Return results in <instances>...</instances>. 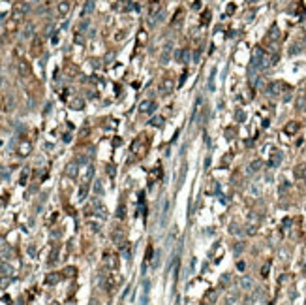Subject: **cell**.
Listing matches in <instances>:
<instances>
[{"instance_id":"7","label":"cell","mask_w":306,"mask_h":305,"mask_svg":"<svg viewBox=\"0 0 306 305\" xmlns=\"http://www.w3.org/2000/svg\"><path fill=\"white\" fill-rule=\"evenodd\" d=\"M77 172H79L77 162H71V164L66 166V175H68V177H75V175H77Z\"/></svg>"},{"instance_id":"33","label":"cell","mask_w":306,"mask_h":305,"mask_svg":"<svg viewBox=\"0 0 306 305\" xmlns=\"http://www.w3.org/2000/svg\"><path fill=\"white\" fill-rule=\"evenodd\" d=\"M0 106H2V100H0Z\"/></svg>"},{"instance_id":"18","label":"cell","mask_w":306,"mask_h":305,"mask_svg":"<svg viewBox=\"0 0 306 305\" xmlns=\"http://www.w3.org/2000/svg\"><path fill=\"white\" fill-rule=\"evenodd\" d=\"M269 38H271V40H278V38H280V32H278L276 26H272V28H271V34H269Z\"/></svg>"},{"instance_id":"13","label":"cell","mask_w":306,"mask_h":305,"mask_svg":"<svg viewBox=\"0 0 306 305\" xmlns=\"http://www.w3.org/2000/svg\"><path fill=\"white\" fill-rule=\"evenodd\" d=\"M280 160H282V155H280V152H274V155H272V158L269 160V166H271V168H274V166H278V164H280Z\"/></svg>"},{"instance_id":"22","label":"cell","mask_w":306,"mask_h":305,"mask_svg":"<svg viewBox=\"0 0 306 305\" xmlns=\"http://www.w3.org/2000/svg\"><path fill=\"white\" fill-rule=\"evenodd\" d=\"M259 166H261V162H259V160L252 162V164H250V172H257V170H259Z\"/></svg>"},{"instance_id":"19","label":"cell","mask_w":306,"mask_h":305,"mask_svg":"<svg viewBox=\"0 0 306 305\" xmlns=\"http://www.w3.org/2000/svg\"><path fill=\"white\" fill-rule=\"evenodd\" d=\"M240 284H242V288H250V286H252V279H250V277H242Z\"/></svg>"},{"instance_id":"11","label":"cell","mask_w":306,"mask_h":305,"mask_svg":"<svg viewBox=\"0 0 306 305\" xmlns=\"http://www.w3.org/2000/svg\"><path fill=\"white\" fill-rule=\"evenodd\" d=\"M68 11H70V2H66V0H64V2L58 4V13H60V15H66Z\"/></svg>"},{"instance_id":"21","label":"cell","mask_w":306,"mask_h":305,"mask_svg":"<svg viewBox=\"0 0 306 305\" xmlns=\"http://www.w3.org/2000/svg\"><path fill=\"white\" fill-rule=\"evenodd\" d=\"M201 23H203V25H209V23H210V11H205V13H203V19H201Z\"/></svg>"},{"instance_id":"1","label":"cell","mask_w":306,"mask_h":305,"mask_svg":"<svg viewBox=\"0 0 306 305\" xmlns=\"http://www.w3.org/2000/svg\"><path fill=\"white\" fill-rule=\"evenodd\" d=\"M265 66V53H263V49L261 47H255V51H254V59H252V68H263Z\"/></svg>"},{"instance_id":"5","label":"cell","mask_w":306,"mask_h":305,"mask_svg":"<svg viewBox=\"0 0 306 305\" xmlns=\"http://www.w3.org/2000/svg\"><path fill=\"white\" fill-rule=\"evenodd\" d=\"M26 11H28V4H17L13 8V19H21Z\"/></svg>"},{"instance_id":"4","label":"cell","mask_w":306,"mask_h":305,"mask_svg":"<svg viewBox=\"0 0 306 305\" xmlns=\"http://www.w3.org/2000/svg\"><path fill=\"white\" fill-rule=\"evenodd\" d=\"M175 60L177 62H188L190 60V51L188 49H178V51H175Z\"/></svg>"},{"instance_id":"31","label":"cell","mask_w":306,"mask_h":305,"mask_svg":"<svg viewBox=\"0 0 306 305\" xmlns=\"http://www.w3.org/2000/svg\"><path fill=\"white\" fill-rule=\"evenodd\" d=\"M289 53H291V55H295V53H299V47H297V45H295V47H293V49H291V51H289Z\"/></svg>"},{"instance_id":"8","label":"cell","mask_w":306,"mask_h":305,"mask_svg":"<svg viewBox=\"0 0 306 305\" xmlns=\"http://www.w3.org/2000/svg\"><path fill=\"white\" fill-rule=\"evenodd\" d=\"M92 11H94V0H87V4H85V8H83V17L90 15Z\"/></svg>"},{"instance_id":"17","label":"cell","mask_w":306,"mask_h":305,"mask_svg":"<svg viewBox=\"0 0 306 305\" xmlns=\"http://www.w3.org/2000/svg\"><path fill=\"white\" fill-rule=\"evenodd\" d=\"M299 130V124L297 123H289V124H286V132L287 134H293V132H297Z\"/></svg>"},{"instance_id":"25","label":"cell","mask_w":306,"mask_h":305,"mask_svg":"<svg viewBox=\"0 0 306 305\" xmlns=\"http://www.w3.org/2000/svg\"><path fill=\"white\" fill-rule=\"evenodd\" d=\"M15 26H17V25H15V21H11V23H8V25H6V28H8V30H15Z\"/></svg>"},{"instance_id":"14","label":"cell","mask_w":306,"mask_h":305,"mask_svg":"<svg viewBox=\"0 0 306 305\" xmlns=\"http://www.w3.org/2000/svg\"><path fill=\"white\" fill-rule=\"evenodd\" d=\"M280 89H282V83H271L269 85V92L271 94H280Z\"/></svg>"},{"instance_id":"10","label":"cell","mask_w":306,"mask_h":305,"mask_svg":"<svg viewBox=\"0 0 306 305\" xmlns=\"http://www.w3.org/2000/svg\"><path fill=\"white\" fill-rule=\"evenodd\" d=\"M30 149H32V147H30V143H28V141H23V143L19 145V155L26 156V155L30 152Z\"/></svg>"},{"instance_id":"24","label":"cell","mask_w":306,"mask_h":305,"mask_svg":"<svg viewBox=\"0 0 306 305\" xmlns=\"http://www.w3.org/2000/svg\"><path fill=\"white\" fill-rule=\"evenodd\" d=\"M207 299H209V301H214V299H216V292H214V290H210V292L207 294Z\"/></svg>"},{"instance_id":"12","label":"cell","mask_w":306,"mask_h":305,"mask_svg":"<svg viewBox=\"0 0 306 305\" xmlns=\"http://www.w3.org/2000/svg\"><path fill=\"white\" fill-rule=\"evenodd\" d=\"M201 98H197V102H195V106H193V111H192V117H190V121L193 123V121H195V117H197V113H199V107H201Z\"/></svg>"},{"instance_id":"30","label":"cell","mask_w":306,"mask_h":305,"mask_svg":"<svg viewBox=\"0 0 306 305\" xmlns=\"http://www.w3.org/2000/svg\"><path fill=\"white\" fill-rule=\"evenodd\" d=\"M237 119L242 121V119H244V113H242V111H238V113H237Z\"/></svg>"},{"instance_id":"20","label":"cell","mask_w":306,"mask_h":305,"mask_svg":"<svg viewBox=\"0 0 306 305\" xmlns=\"http://www.w3.org/2000/svg\"><path fill=\"white\" fill-rule=\"evenodd\" d=\"M150 123H152V126H161V124H164V119L161 117H154Z\"/></svg>"},{"instance_id":"6","label":"cell","mask_w":306,"mask_h":305,"mask_svg":"<svg viewBox=\"0 0 306 305\" xmlns=\"http://www.w3.org/2000/svg\"><path fill=\"white\" fill-rule=\"evenodd\" d=\"M171 47H173V45H171L169 42L164 45V51H161V55H160V60L164 62V64H167V62H169V57H171Z\"/></svg>"},{"instance_id":"3","label":"cell","mask_w":306,"mask_h":305,"mask_svg":"<svg viewBox=\"0 0 306 305\" xmlns=\"http://www.w3.org/2000/svg\"><path fill=\"white\" fill-rule=\"evenodd\" d=\"M139 111H141V113H154L156 111V104L150 102V100H143L141 106H139Z\"/></svg>"},{"instance_id":"26","label":"cell","mask_w":306,"mask_h":305,"mask_svg":"<svg viewBox=\"0 0 306 305\" xmlns=\"http://www.w3.org/2000/svg\"><path fill=\"white\" fill-rule=\"evenodd\" d=\"M56 281H58L56 275H49V277H47V282H56Z\"/></svg>"},{"instance_id":"15","label":"cell","mask_w":306,"mask_h":305,"mask_svg":"<svg viewBox=\"0 0 306 305\" xmlns=\"http://www.w3.org/2000/svg\"><path fill=\"white\" fill-rule=\"evenodd\" d=\"M94 175V168L92 166H87V172H85V183H88Z\"/></svg>"},{"instance_id":"32","label":"cell","mask_w":306,"mask_h":305,"mask_svg":"<svg viewBox=\"0 0 306 305\" xmlns=\"http://www.w3.org/2000/svg\"><path fill=\"white\" fill-rule=\"evenodd\" d=\"M248 2H255V0H248Z\"/></svg>"},{"instance_id":"9","label":"cell","mask_w":306,"mask_h":305,"mask_svg":"<svg viewBox=\"0 0 306 305\" xmlns=\"http://www.w3.org/2000/svg\"><path fill=\"white\" fill-rule=\"evenodd\" d=\"M19 74L21 75H28L30 74V66H28V62H26V60H21L19 62Z\"/></svg>"},{"instance_id":"23","label":"cell","mask_w":306,"mask_h":305,"mask_svg":"<svg viewBox=\"0 0 306 305\" xmlns=\"http://www.w3.org/2000/svg\"><path fill=\"white\" fill-rule=\"evenodd\" d=\"M25 38H30V36H32V25H26V28H25Z\"/></svg>"},{"instance_id":"2","label":"cell","mask_w":306,"mask_h":305,"mask_svg":"<svg viewBox=\"0 0 306 305\" xmlns=\"http://www.w3.org/2000/svg\"><path fill=\"white\" fill-rule=\"evenodd\" d=\"M160 89H161V92H171V91H175V79L171 77V75H165V77L161 79V83H160Z\"/></svg>"},{"instance_id":"16","label":"cell","mask_w":306,"mask_h":305,"mask_svg":"<svg viewBox=\"0 0 306 305\" xmlns=\"http://www.w3.org/2000/svg\"><path fill=\"white\" fill-rule=\"evenodd\" d=\"M70 106L73 107V109H81V107H83V100H81V98H73V100L70 102Z\"/></svg>"},{"instance_id":"28","label":"cell","mask_w":306,"mask_h":305,"mask_svg":"<svg viewBox=\"0 0 306 305\" xmlns=\"http://www.w3.org/2000/svg\"><path fill=\"white\" fill-rule=\"evenodd\" d=\"M107 173H109V175H111V177H113V175H115V173H116V172H115V170H113V166H107Z\"/></svg>"},{"instance_id":"29","label":"cell","mask_w":306,"mask_h":305,"mask_svg":"<svg viewBox=\"0 0 306 305\" xmlns=\"http://www.w3.org/2000/svg\"><path fill=\"white\" fill-rule=\"evenodd\" d=\"M94 190H96L98 194H102V192H103V188H102V185H96V187H94Z\"/></svg>"},{"instance_id":"27","label":"cell","mask_w":306,"mask_h":305,"mask_svg":"<svg viewBox=\"0 0 306 305\" xmlns=\"http://www.w3.org/2000/svg\"><path fill=\"white\" fill-rule=\"evenodd\" d=\"M199 59H201V51H195V53H193V60L199 62Z\"/></svg>"}]
</instances>
